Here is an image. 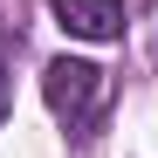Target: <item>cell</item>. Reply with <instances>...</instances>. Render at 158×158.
Returning a JSON list of instances; mask_svg holds the SVG:
<instances>
[{"mask_svg":"<svg viewBox=\"0 0 158 158\" xmlns=\"http://www.w3.org/2000/svg\"><path fill=\"white\" fill-rule=\"evenodd\" d=\"M55 28L83 35V41H117L124 35V0H55Z\"/></svg>","mask_w":158,"mask_h":158,"instance_id":"2","label":"cell"},{"mask_svg":"<svg viewBox=\"0 0 158 158\" xmlns=\"http://www.w3.org/2000/svg\"><path fill=\"white\" fill-rule=\"evenodd\" d=\"M41 96H48V110H55L69 131H83V124L96 117V103H103V69L62 55V62H48V69H41Z\"/></svg>","mask_w":158,"mask_h":158,"instance_id":"1","label":"cell"},{"mask_svg":"<svg viewBox=\"0 0 158 158\" xmlns=\"http://www.w3.org/2000/svg\"><path fill=\"white\" fill-rule=\"evenodd\" d=\"M0 76H7V62H0ZM0 103H7V83H0Z\"/></svg>","mask_w":158,"mask_h":158,"instance_id":"3","label":"cell"}]
</instances>
